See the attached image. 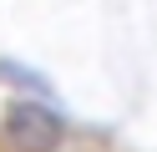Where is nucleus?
<instances>
[{
	"mask_svg": "<svg viewBox=\"0 0 157 152\" xmlns=\"http://www.w3.org/2000/svg\"><path fill=\"white\" fill-rule=\"evenodd\" d=\"M5 142H10V152H56L61 117L41 101H15L5 111Z\"/></svg>",
	"mask_w": 157,
	"mask_h": 152,
	"instance_id": "nucleus-1",
	"label": "nucleus"
}]
</instances>
